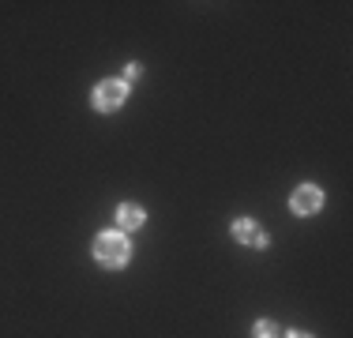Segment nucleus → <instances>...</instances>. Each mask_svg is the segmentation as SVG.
I'll use <instances>...</instances> for the list:
<instances>
[{"mask_svg": "<svg viewBox=\"0 0 353 338\" xmlns=\"http://www.w3.org/2000/svg\"><path fill=\"white\" fill-rule=\"evenodd\" d=\"M94 256H98V264L102 267H124L132 259V244H128V237L124 233H102L94 241Z\"/></svg>", "mask_w": 353, "mask_h": 338, "instance_id": "nucleus-1", "label": "nucleus"}, {"mask_svg": "<svg viewBox=\"0 0 353 338\" xmlns=\"http://www.w3.org/2000/svg\"><path fill=\"white\" fill-rule=\"evenodd\" d=\"M124 98H128V83H121V79H102L94 87V109H102V113L121 109Z\"/></svg>", "mask_w": 353, "mask_h": 338, "instance_id": "nucleus-2", "label": "nucleus"}, {"mask_svg": "<svg viewBox=\"0 0 353 338\" xmlns=\"http://www.w3.org/2000/svg\"><path fill=\"white\" fill-rule=\"evenodd\" d=\"M290 207L297 210V215H316V210L323 207V192H319L316 184H301V188H293Z\"/></svg>", "mask_w": 353, "mask_h": 338, "instance_id": "nucleus-3", "label": "nucleus"}, {"mask_svg": "<svg viewBox=\"0 0 353 338\" xmlns=\"http://www.w3.org/2000/svg\"><path fill=\"white\" fill-rule=\"evenodd\" d=\"M233 237H237L241 244H248V248H263L267 244V230L256 226L252 218H237V222H233Z\"/></svg>", "mask_w": 353, "mask_h": 338, "instance_id": "nucleus-4", "label": "nucleus"}, {"mask_svg": "<svg viewBox=\"0 0 353 338\" xmlns=\"http://www.w3.org/2000/svg\"><path fill=\"white\" fill-rule=\"evenodd\" d=\"M143 207H136V203H124V207H117V226L121 230H139L143 226Z\"/></svg>", "mask_w": 353, "mask_h": 338, "instance_id": "nucleus-5", "label": "nucleus"}, {"mask_svg": "<svg viewBox=\"0 0 353 338\" xmlns=\"http://www.w3.org/2000/svg\"><path fill=\"white\" fill-rule=\"evenodd\" d=\"M256 338H279V327H274V319H259V324H256Z\"/></svg>", "mask_w": 353, "mask_h": 338, "instance_id": "nucleus-6", "label": "nucleus"}, {"mask_svg": "<svg viewBox=\"0 0 353 338\" xmlns=\"http://www.w3.org/2000/svg\"><path fill=\"white\" fill-rule=\"evenodd\" d=\"M290 338H308V335H301V331H297V335H290Z\"/></svg>", "mask_w": 353, "mask_h": 338, "instance_id": "nucleus-7", "label": "nucleus"}]
</instances>
